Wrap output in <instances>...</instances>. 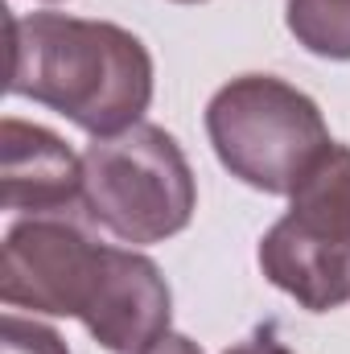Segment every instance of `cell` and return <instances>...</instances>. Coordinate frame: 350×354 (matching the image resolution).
I'll return each instance as SVG.
<instances>
[{"label": "cell", "instance_id": "cell-1", "mask_svg": "<svg viewBox=\"0 0 350 354\" xmlns=\"http://www.w3.org/2000/svg\"><path fill=\"white\" fill-rule=\"evenodd\" d=\"M8 91L66 115L95 140L128 132L153 103L145 41L111 21L29 12L8 21Z\"/></svg>", "mask_w": 350, "mask_h": 354}, {"label": "cell", "instance_id": "cell-2", "mask_svg": "<svg viewBox=\"0 0 350 354\" xmlns=\"http://www.w3.org/2000/svg\"><path fill=\"white\" fill-rule=\"evenodd\" d=\"M83 206L91 223L132 248L174 239L190 227L198 181L174 136L157 124H132L120 136L91 140L83 153Z\"/></svg>", "mask_w": 350, "mask_h": 354}, {"label": "cell", "instance_id": "cell-3", "mask_svg": "<svg viewBox=\"0 0 350 354\" xmlns=\"http://www.w3.org/2000/svg\"><path fill=\"white\" fill-rule=\"evenodd\" d=\"M206 136L223 169L264 194H293L330 145L322 107L284 79L239 75L206 103Z\"/></svg>", "mask_w": 350, "mask_h": 354}, {"label": "cell", "instance_id": "cell-4", "mask_svg": "<svg viewBox=\"0 0 350 354\" xmlns=\"http://www.w3.org/2000/svg\"><path fill=\"white\" fill-rule=\"evenodd\" d=\"M260 272L309 313L350 301V149L326 145L260 239Z\"/></svg>", "mask_w": 350, "mask_h": 354}, {"label": "cell", "instance_id": "cell-5", "mask_svg": "<svg viewBox=\"0 0 350 354\" xmlns=\"http://www.w3.org/2000/svg\"><path fill=\"white\" fill-rule=\"evenodd\" d=\"M103 248L58 214H33L8 227L0 248V301L50 317H83L99 280Z\"/></svg>", "mask_w": 350, "mask_h": 354}, {"label": "cell", "instance_id": "cell-6", "mask_svg": "<svg viewBox=\"0 0 350 354\" xmlns=\"http://www.w3.org/2000/svg\"><path fill=\"white\" fill-rule=\"evenodd\" d=\"M174 292L161 268L132 248H103L99 280L79 317L87 334L111 354H145L157 338L169 334Z\"/></svg>", "mask_w": 350, "mask_h": 354}, {"label": "cell", "instance_id": "cell-7", "mask_svg": "<svg viewBox=\"0 0 350 354\" xmlns=\"http://www.w3.org/2000/svg\"><path fill=\"white\" fill-rule=\"evenodd\" d=\"M83 157L50 128L4 115L0 124V206L58 214L83 202Z\"/></svg>", "mask_w": 350, "mask_h": 354}, {"label": "cell", "instance_id": "cell-8", "mask_svg": "<svg viewBox=\"0 0 350 354\" xmlns=\"http://www.w3.org/2000/svg\"><path fill=\"white\" fill-rule=\"evenodd\" d=\"M284 21L309 54L350 62V0H288Z\"/></svg>", "mask_w": 350, "mask_h": 354}, {"label": "cell", "instance_id": "cell-9", "mask_svg": "<svg viewBox=\"0 0 350 354\" xmlns=\"http://www.w3.org/2000/svg\"><path fill=\"white\" fill-rule=\"evenodd\" d=\"M0 354H71L58 330L33 322V317H17L4 313L0 317Z\"/></svg>", "mask_w": 350, "mask_h": 354}, {"label": "cell", "instance_id": "cell-10", "mask_svg": "<svg viewBox=\"0 0 350 354\" xmlns=\"http://www.w3.org/2000/svg\"><path fill=\"white\" fill-rule=\"evenodd\" d=\"M223 354H293V351L276 338V330H272V326H264V330L248 334L243 342H235L231 351H223Z\"/></svg>", "mask_w": 350, "mask_h": 354}, {"label": "cell", "instance_id": "cell-11", "mask_svg": "<svg viewBox=\"0 0 350 354\" xmlns=\"http://www.w3.org/2000/svg\"><path fill=\"white\" fill-rule=\"evenodd\" d=\"M145 354H202V346L194 342V338H185V334H177V330H169L165 338H157L153 346Z\"/></svg>", "mask_w": 350, "mask_h": 354}, {"label": "cell", "instance_id": "cell-12", "mask_svg": "<svg viewBox=\"0 0 350 354\" xmlns=\"http://www.w3.org/2000/svg\"><path fill=\"white\" fill-rule=\"evenodd\" d=\"M177 4H198V0H177Z\"/></svg>", "mask_w": 350, "mask_h": 354}]
</instances>
